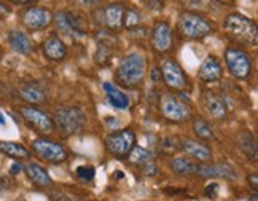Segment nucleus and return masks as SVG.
Instances as JSON below:
<instances>
[{"mask_svg": "<svg viewBox=\"0 0 258 201\" xmlns=\"http://www.w3.org/2000/svg\"><path fill=\"white\" fill-rule=\"evenodd\" d=\"M42 52L51 61H62L67 56V46L57 35H51L42 43Z\"/></svg>", "mask_w": 258, "mask_h": 201, "instance_id": "obj_18", "label": "nucleus"}, {"mask_svg": "<svg viewBox=\"0 0 258 201\" xmlns=\"http://www.w3.org/2000/svg\"><path fill=\"white\" fill-rule=\"evenodd\" d=\"M24 171H26L27 177L31 179L37 187H49L53 184V180H51V177H49V174L46 173V169L40 165L27 163Z\"/></svg>", "mask_w": 258, "mask_h": 201, "instance_id": "obj_21", "label": "nucleus"}, {"mask_svg": "<svg viewBox=\"0 0 258 201\" xmlns=\"http://www.w3.org/2000/svg\"><path fill=\"white\" fill-rule=\"evenodd\" d=\"M123 13L124 8L120 4H110L104 8L99 10L97 13H94L96 16L99 15L101 18L96 19V23L105 26L107 29H110L113 32H118L123 27Z\"/></svg>", "mask_w": 258, "mask_h": 201, "instance_id": "obj_13", "label": "nucleus"}, {"mask_svg": "<svg viewBox=\"0 0 258 201\" xmlns=\"http://www.w3.org/2000/svg\"><path fill=\"white\" fill-rule=\"evenodd\" d=\"M0 59H2V49H0Z\"/></svg>", "mask_w": 258, "mask_h": 201, "instance_id": "obj_41", "label": "nucleus"}, {"mask_svg": "<svg viewBox=\"0 0 258 201\" xmlns=\"http://www.w3.org/2000/svg\"><path fill=\"white\" fill-rule=\"evenodd\" d=\"M239 144H241V150L244 152V155L249 160H252V162H255L256 160V140H255V137L250 133L244 131L239 136Z\"/></svg>", "mask_w": 258, "mask_h": 201, "instance_id": "obj_26", "label": "nucleus"}, {"mask_svg": "<svg viewBox=\"0 0 258 201\" xmlns=\"http://www.w3.org/2000/svg\"><path fill=\"white\" fill-rule=\"evenodd\" d=\"M223 31L228 35V38L233 40L237 45L255 46L258 42L256 24L250 18L239 15V13H231L225 18Z\"/></svg>", "mask_w": 258, "mask_h": 201, "instance_id": "obj_1", "label": "nucleus"}, {"mask_svg": "<svg viewBox=\"0 0 258 201\" xmlns=\"http://www.w3.org/2000/svg\"><path fill=\"white\" fill-rule=\"evenodd\" d=\"M152 48L156 53H166L172 46V29L169 23L166 21H156L152 29V38H150Z\"/></svg>", "mask_w": 258, "mask_h": 201, "instance_id": "obj_14", "label": "nucleus"}, {"mask_svg": "<svg viewBox=\"0 0 258 201\" xmlns=\"http://www.w3.org/2000/svg\"><path fill=\"white\" fill-rule=\"evenodd\" d=\"M171 168L175 174L180 176H191V174H198V169H200V163H195L188 158H180L175 157L171 160Z\"/></svg>", "mask_w": 258, "mask_h": 201, "instance_id": "obj_23", "label": "nucleus"}, {"mask_svg": "<svg viewBox=\"0 0 258 201\" xmlns=\"http://www.w3.org/2000/svg\"><path fill=\"white\" fill-rule=\"evenodd\" d=\"M160 72L163 74L164 83L171 89H183L188 83V78L183 72V69L174 59H164Z\"/></svg>", "mask_w": 258, "mask_h": 201, "instance_id": "obj_12", "label": "nucleus"}, {"mask_svg": "<svg viewBox=\"0 0 258 201\" xmlns=\"http://www.w3.org/2000/svg\"><path fill=\"white\" fill-rule=\"evenodd\" d=\"M177 31L183 38L198 40L204 38L214 31V24L204 16L193 12H182L178 15Z\"/></svg>", "mask_w": 258, "mask_h": 201, "instance_id": "obj_3", "label": "nucleus"}, {"mask_svg": "<svg viewBox=\"0 0 258 201\" xmlns=\"http://www.w3.org/2000/svg\"><path fill=\"white\" fill-rule=\"evenodd\" d=\"M249 184L252 185V188H253V190H256V188H258V176H256L255 173H253L252 176H249Z\"/></svg>", "mask_w": 258, "mask_h": 201, "instance_id": "obj_35", "label": "nucleus"}, {"mask_svg": "<svg viewBox=\"0 0 258 201\" xmlns=\"http://www.w3.org/2000/svg\"><path fill=\"white\" fill-rule=\"evenodd\" d=\"M0 152L16 160H26L31 157V152L24 145L18 142H10V140H0Z\"/></svg>", "mask_w": 258, "mask_h": 201, "instance_id": "obj_25", "label": "nucleus"}, {"mask_svg": "<svg viewBox=\"0 0 258 201\" xmlns=\"http://www.w3.org/2000/svg\"><path fill=\"white\" fill-rule=\"evenodd\" d=\"M183 152L190 157V158H195L196 162H201V163H207L211 162L212 158V152L211 148L204 145L200 140H193V139H185L180 142V147Z\"/></svg>", "mask_w": 258, "mask_h": 201, "instance_id": "obj_16", "label": "nucleus"}, {"mask_svg": "<svg viewBox=\"0 0 258 201\" xmlns=\"http://www.w3.org/2000/svg\"><path fill=\"white\" fill-rule=\"evenodd\" d=\"M110 55H112L110 46H108V45H101V43H99L97 52H96V61H97L99 64H105V63L108 61V59H110Z\"/></svg>", "mask_w": 258, "mask_h": 201, "instance_id": "obj_30", "label": "nucleus"}, {"mask_svg": "<svg viewBox=\"0 0 258 201\" xmlns=\"http://www.w3.org/2000/svg\"><path fill=\"white\" fill-rule=\"evenodd\" d=\"M8 43L12 46L13 52L19 55H31L34 52V43L32 40L29 38V35L23 31H18V29H12L8 32Z\"/></svg>", "mask_w": 258, "mask_h": 201, "instance_id": "obj_17", "label": "nucleus"}, {"mask_svg": "<svg viewBox=\"0 0 258 201\" xmlns=\"http://www.w3.org/2000/svg\"><path fill=\"white\" fill-rule=\"evenodd\" d=\"M198 176L203 177H225V179H234L236 173L234 169L230 165H212V166H206V165H200V169H198Z\"/></svg>", "mask_w": 258, "mask_h": 201, "instance_id": "obj_20", "label": "nucleus"}, {"mask_svg": "<svg viewBox=\"0 0 258 201\" xmlns=\"http://www.w3.org/2000/svg\"><path fill=\"white\" fill-rule=\"evenodd\" d=\"M32 150L34 154L45 160L48 163H64L69 154L67 150L59 144V142H54V140H49V139H45V137H38L35 140H32Z\"/></svg>", "mask_w": 258, "mask_h": 201, "instance_id": "obj_6", "label": "nucleus"}, {"mask_svg": "<svg viewBox=\"0 0 258 201\" xmlns=\"http://www.w3.org/2000/svg\"><path fill=\"white\" fill-rule=\"evenodd\" d=\"M142 169H144V173L148 174V176H155L158 173V168L153 162H148L145 165H142Z\"/></svg>", "mask_w": 258, "mask_h": 201, "instance_id": "obj_32", "label": "nucleus"}, {"mask_svg": "<svg viewBox=\"0 0 258 201\" xmlns=\"http://www.w3.org/2000/svg\"><path fill=\"white\" fill-rule=\"evenodd\" d=\"M12 4H15V5H21V7H26V5H35V2H32V0H23V2H18V0H15V2H12Z\"/></svg>", "mask_w": 258, "mask_h": 201, "instance_id": "obj_36", "label": "nucleus"}, {"mask_svg": "<svg viewBox=\"0 0 258 201\" xmlns=\"http://www.w3.org/2000/svg\"><path fill=\"white\" fill-rule=\"evenodd\" d=\"M225 61L230 74L237 80H245L252 74V59L239 46H230L225 52Z\"/></svg>", "mask_w": 258, "mask_h": 201, "instance_id": "obj_5", "label": "nucleus"}, {"mask_svg": "<svg viewBox=\"0 0 258 201\" xmlns=\"http://www.w3.org/2000/svg\"><path fill=\"white\" fill-rule=\"evenodd\" d=\"M136 144V134L133 129H123L110 134L105 139L107 150L115 157H124L129 155V152L134 148Z\"/></svg>", "mask_w": 258, "mask_h": 201, "instance_id": "obj_9", "label": "nucleus"}, {"mask_svg": "<svg viewBox=\"0 0 258 201\" xmlns=\"http://www.w3.org/2000/svg\"><path fill=\"white\" fill-rule=\"evenodd\" d=\"M217 188H218L217 184H209L206 187V195L209 198H215L217 196Z\"/></svg>", "mask_w": 258, "mask_h": 201, "instance_id": "obj_34", "label": "nucleus"}, {"mask_svg": "<svg viewBox=\"0 0 258 201\" xmlns=\"http://www.w3.org/2000/svg\"><path fill=\"white\" fill-rule=\"evenodd\" d=\"M23 169V166L21 165H19V163H15L13 166H12V169H10V171H12V174H18L19 173V171H21Z\"/></svg>", "mask_w": 258, "mask_h": 201, "instance_id": "obj_37", "label": "nucleus"}, {"mask_svg": "<svg viewBox=\"0 0 258 201\" xmlns=\"http://www.w3.org/2000/svg\"><path fill=\"white\" fill-rule=\"evenodd\" d=\"M56 201H72L71 198H67V196H61V198H57Z\"/></svg>", "mask_w": 258, "mask_h": 201, "instance_id": "obj_40", "label": "nucleus"}, {"mask_svg": "<svg viewBox=\"0 0 258 201\" xmlns=\"http://www.w3.org/2000/svg\"><path fill=\"white\" fill-rule=\"evenodd\" d=\"M116 82L126 88L141 86L145 78V59L141 53L133 52L126 55L115 74Z\"/></svg>", "mask_w": 258, "mask_h": 201, "instance_id": "obj_2", "label": "nucleus"}, {"mask_svg": "<svg viewBox=\"0 0 258 201\" xmlns=\"http://www.w3.org/2000/svg\"><path fill=\"white\" fill-rule=\"evenodd\" d=\"M5 123H7V120H5V115L0 112V126H5Z\"/></svg>", "mask_w": 258, "mask_h": 201, "instance_id": "obj_39", "label": "nucleus"}, {"mask_svg": "<svg viewBox=\"0 0 258 201\" xmlns=\"http://www.w3.org/2000/svg\"><path fill=\"white\" fill-rule=\"evenodd\" d=\"M158 72H160V69H153V72H152V77L155 82H161V77H158Z\"/></svg>", "mask_w": 258, "mask_h": 201, "instance_id": "obj_38", "label": "nucleus"}, {"mask_svg": "<svg viewBox=\"0 0 258 201\" xmlns=\"http://www.w3.org/2000/svg\"><path fill=\"white\" fill-rule=\"evenodd\" d=\"M86 117L78 107H61L53 115V123L61 129L66 136L77 134L85 126Z\"/></svg>", "mask_w": 258, "mask_h": 201, "instance_id": "obj_4", "label": "nucleus"}, {"mask_svg": "<svg viewBox=\"0 0 258 201\" xmlns=\"http://www.w3.org/2000/svg\"><path fill=\"white\" fill-rule=\"evenodd\" d=\"M56 27L69 37H83L86 34V23L82 16H78L69 10H61L53 16Z\"/></svg>", "mask_w": 258, "mask_h": 201, "instance_id": "obj_7", "label": "nucleus"}, {"mask_svg": "<svg viewBox=\"0 0 258 201\" xmlns=\"http://www.w3.org/2000/svg\"><path fill=\"white\" fill-rule=\"evenodd\" d=\"M203 104L206 110L209 112V115L215 120H223L226 117V106L223 103V99L220 96H217L215 93L207 91L203 96Z\"/></svg>", "mask_w": 258, "mask_h": 201, "instance_id": "obj_19", "label": "nucleus"}, {"mask_svg": "<svg viewBox=\"0 0 258 201\" xmlns=\"http://www.w3.org/2000/svg\"><path fill=\"white\" fill-rule=\"evenodd\" d=\"M19 114L23 115V118L26 120V123L34 128L35 131H38L40 134H49L53 133L54 129V123L53 118L46 115L43 110H40L35 106H23L19 107Z\"/></svg>", "mask_w": 258, "mask_h": 201, "instance_id": "obj_8", "label": "nucleus"}, {"mask_svg": "<svg viewBox=\"0 0 258 201\" xmlns=\"http://www.w3.org/2000/svg\"><path fill=\"white\" fill-rule=\"evenodd\" d=\"M10 13H12V7L4 4V2H0V19H5L10 16Z\"/></svg>", "mask_w": 258, "mask_h": 201, "instance_id": "obj_33", "label": "nucleus"}, {"mask_svg": "<svg viewBox=\"0 0 258 201\" xmlns=\"http://www.w3.org/2000/svg\"><path fill=\"white\" fill-rule=\"evenodd\" d=\"M19 94H21V97L24 100H27V103H31V104L43 103V100L46 99L43 89L35 83H24L21 86V89H19Z\"/></svg>", "mask_w": 258, "mask_h": 201, "instance_id": "obj_24", "label": "nucleus"}, {"mask_svg": "<svg viewBox=\"0 0 258 201\" xmlns=\"http://www.w3.org/2000/svg\"><path fill=\"white\" fill-rule=\"evenodd\" d=\"M152 152H148L147 148L144 147H137L134 145V148L129 152V160H131V163H136V165H145L148 162H152Z\"/></svg>", "mask_w": 258, "mask_h": 201, "instance_id": "obj_28", "label": "nucleus"}, {"mask_svg": "<svg viewBox=\"0 0 258 201\" xmlns=\"http://www.w3.org/2000/svg\"><path fill=\"white\" fill-rule=\"evenodd\" d=\"M161 114L164 118L171 120V122H185L190 118L191 110L185 103L174 94H164L161 97Z\"/></svg>", "mask_w": 258, "mask_h": 201, "instance_id": "obj_10", "label": "nucleus"}, {"mask_svg": "<svg viewBox=\"0 0 258 201\" xmlns=\"http://www.w3.org/2000/svg\"><path fill=\"white\" fill-rule=\"evenodd\" d=\"M193 133L203 139V140H211L214 139V131H212V128L211 125L206 122L204 118H196L195 122H193Z\"/></svg>", "mask_w": 258, "mask_h": 201, "instance_id": "obj_27", "label": "nucleus"}, {"mask_svg": "<svg viewBox=\"0 0 258 201\" xmlns=\"http://www.w3.org/2000/svg\"><path fill=\"white\" fill-rule=\"evenodd\" d=\"M141 23V15L136 10H124L123 13V26H126L127 29H133L136 26H139Z\"/></svg>", "mask_w": 258, "mask_h": 201, "instance_id": "obj_29", "label": "nucleus"}, {"mask_svg": "<svg viewBox=\"0 0 258 201\" xmlns=\"http://www.w3.org/2000/svg\"><path fill=\"white\" fill-rule=\"evenodd\" d=\"M222 75H223L222 64L212 55H209V56L204 59L201 67H200V70H198V77H200V80H203L204 83L218 82V80L222 78Z\"/></svg>", "mask_w": 258, "mask_h": 201, "instance_id": "obj_15", "label": "nucleus"}, {"mask_svg": "<svg viewBox=\"0 0 258 201\" xmlns=\"http://www.w3.org/2000/svg\"><path fill=\"white\" fill-rule=\"evenodd\" d=\"M104 89L107 93V100L110 103V106L116 110H126L129 107V97L118 89L116 86L110 85V83H104Z\"/></svg>", "mask_w": 258, "mask_h": 201, "instance_id": "obj_22", "label": "nucleus"}, {"mask_svg": "<svg viewBox=\"0 0 258 201\" xmlns=\"http://www.w3.org/2000/svg\"><path fill=\"white\" fill-rule=\"evenodd\" d=\"M77 176H78V179L85 180V182H91L94 179V168L93 166H78Z\"/></svg>", "mask_w": 258, "mask_h": 201, "instance_id": "obj_31", "label": "nucleus"}, {"mask_svg": "<svg viewBox=\"0 0 258 201\" xmlns=\"http://www.w3.org/2000/svg\"><path fill=\"white\" fill-rule=\"evenodd\" d=\"M21 23L29 31H42L53 23V15L43 7H29L21 13Z\"/></svg>", "mask_w": 258, "mask_h": 201, "instance_id": "obj_11", "label": "nucleus"}]
</instances>
